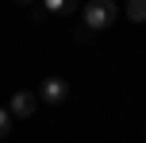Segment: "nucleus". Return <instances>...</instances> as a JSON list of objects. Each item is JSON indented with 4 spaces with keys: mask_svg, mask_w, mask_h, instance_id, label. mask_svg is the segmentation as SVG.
Listing matches in <instances>:
<instances>
[{
    "mask_svg": "<svg viewBox=\"0 0 146 143\" xmlns=\"http://www.w3.org/2000/svg\"><path fill=\"white\" fill-rule=\"evenodd\" d=\"M127 19L131 23H146V0H127Z\"/></svg>",
    "mask_w": 146,
    "mask_h": 143,
    "instance_id": "5",
    "label": "nucleus"
},
{
    "mask_svg": "<svg viewBox=\"0 0 146 143\" xmlns=\"http://www.w3.org/2000/svg\"><path fill=\"white\" fill-rule=\"evenodd\" d=\"M15 4H35V0H15Z\"/></svg>",
    "mask_w": 146,
    "mask_h": 143,
    "instance_id": "7",
    "label": "nucleus"
},
{
    "mask_svg": "<svg viewBox=\"0 0 146 143\" xmlns=\"http://www.w3.org/2000/svg\"><path fill=\"white\" fill-rule=\"evenodd\" d=\"M66 97H69V81H62V77H46L38 85V101L42 105H62Z\"/></svg>",
    "mask_w": 146,
    "mask_h": 143,
    "instance_id": "2",
    "label": "nucleus"
},
{
    "mask_svg": "<svg viewBox=\"0 0 146 143\" xmlns=\"http://www.w3.org/2000/svg\"><path fill=\"white\" fill-rule=\"evenodd\" d=\"M8 132H12V112H8V108H0V139H4Z\"/></svg>",
    "mask_w": 146,
    "mask_h": 143,
    "instance_id": "6",
    "label": "nucleus"
},
{
    "mask_svg": "<svg viewBox=\"0 0 146 143\" xmlns=\"http://www.w3.org/2000/svg\"><path fill=\"white\" fill-rule=\"evenodd\" d=\"M35 108H38V93H27V89H19V93L12 97V105H8V112H12V116H31Z\"/></svg>",
    "mask_w": 146,
    "mask_h": 143,
    "instance_id": "3",
    "label": "nucleus"
},
{
    "mask_svg": "<svg viewBox=\"0 0 146 143\" xmlns=\"http://www.w3.org/2000/svg\"><path fill=\"white\" fill-rule=\"evenodd\" d=\"M119 19V4L115 0H88L85 4V27L88 31H104Z\"/></svg>",
    "mask_w": 146,
    "mask_h": 143,
    "instance_id": "1",
    "label": "nucleus"
},
{
    "mask_svg": "<svg viewBox=\"0 0 146 143\" xmlns=\"http://www.w3.org/2000/svg\"><path fill=\"white\" fill-rule=\"evenodd\" d=\"M46 8V15H73L77 12V0H38Z\"/></svg>",
    "mask_w": 146,
    "mask_h": 143,
    "instance_id": "4",
    "label": "nucleus"
}]
</instances>
